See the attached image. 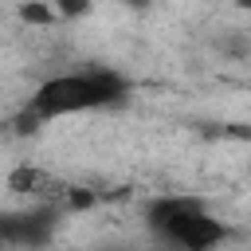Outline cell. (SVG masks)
Wrapping results in <instances>:
<instances>
[{"label":"cell","instance_id":"obj_3","mask_svg":"<svg viewBox=\"0 0 251 251\" xmlns=\"http://www.w3.org/2000/svg\"><path fill=\"white\" fill-rule=\"evenodd\" d=\"M59 224L55 208H27V212H0V243L8 247H43Z\"/></svg>","mask_w":251,"mask_h":251},{"label":"cell","instance_id":"obj_4","mask_svg":"<svg viewBox=\"0 0 251 251\" xmlns=\"http://www.w3.org/2000/svg\"><path fill=\"white\" fill-rule=\"evenodd\" d=\"M55 8H59V16H82L90 8V0H55Z\"/></svg>","mask_w":251,"mask_h":251},{"label":"cell","instance_id":"obj_2","mask_svg":"<svg viewBox=\"0 0 251 251\" xmlns=\"http://www.w3.org/2000/svg\"><path fill=\"white\" fill-rule=\"evenodd\" d=\"M149 227L180 251H212L224 243V224L196 196H161L149 204Z\"/></svg>","mask_w":251,"mask_h":251},{"label":"cell","instance_id":"obj_7","mask_svg":"<svg viewBox=\"0 0 251 251\" xmlns=\"http://www.w3.org/2000/svg\"><path fill=\"white\" fill-rule=\"evenodd\" d=\"M239 133H243V137H251V129H239Z\"/></svg>","mask_w":251,"mask_h":251},{"label":"cell","instance_id":"obj_5","mask_svg":"<svg viewBox=\"0 0 251 251\" xmlns=\"http://www.w3.org/2000/svg\"><path fill=\"white\" fill-rule=\"evenodd\" d=\"M24 20H35V24H47V20H51V12H47L43 4H27V8H24Z\"/></svg>","mask_w":251,"mask_h":251},{"label":"cell","instance_id":"obj_6","mask_svg":"<svg viewBox=\"0 0 251 251\" xmlns=\"http://www.w3.org/2000/svg\"><path fill=\"white\" fill-rule=\"evenodd\" d=\"M239 8H247V12H251V0H239Z\"/></svg>","mask_w":251,"mask_h":251},{"label":"cell","instance_id":"obj_1","mask_svg":"<svg viewBox=\"0 0 251 251\" xmlns=\"http://www.w3.org/2000/svg\"><path fill=\"white\" fill-rule=\"evenodd\" d=\"M126 94V78L98 67V71H75V75H55L47 82L35 86L20 126L35 129L39 122H55V118H71V114H86V110H102L114 106Z\"/></svg>","mask_w":251,"mask_h":251}]
</instances>
